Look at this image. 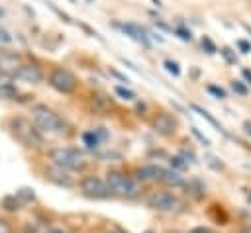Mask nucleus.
<instances>
[{"mask_svg":"<svg viewBox=\"0 0 251 233\" xmlns=\"http://www.w3.org/2000/svg\"><path fill=\"white\" fill-rule=\"evenodd\" d=\"M104 180H106V184H108V188L112 190L114 196H120V198H126V200H135L143 192L139 180L127 176L122 170H108Z\"/></svg>","mask_w":251,"mask_h":233,"instance_id":"nucleus-1","label":"nucleus"},{"mask_svg":"<svg viewBox=\"0 0 251 233\" xmlns=\"http://www.w3.org/2000/svg\"><path fill=\"white\" fill-rule=\"evenodd\" d=\"M10 129L12 135L27 149H39L43 145V135L41 131L35 127V123H31L27 117L24 116H14L10 117Z\"/></svg>","mask_w":251,"mask_h":233,"instance_id":"nucleus-2","label":"nucleus"},{"mask_svg":"<svg viewBox=\"0 0 251 233\" xmlns=\"http://www.w3.org/2000/svg\"><path fill=\"white\" fill-rule=\"evenodd\" d=\"M47 157H49L51 164L65 168L69 172H78V170H84V166H86L82 153L73 147H53L47 151Z\"/></svg>","mask_w":251,"mask_h":233,"instance_id":"nucleus-3","label":"nucleus"},{"mask_svg":"<svg viewBox=\"0 0 251 233\" xmlns=\"http://www.w3.org/2000/svg\"><path fill=\"white\" fill-rule=\"evenodd\" d=\"M31 119H33L35 127L39 131H43V133L57 135V133H63V129H65L63 117L55 110H51L49 106H45V104H35L31 108Z\"/></svg>","mask_w":251,"mask_h":233,"instance_id":"nucleus-4","label":"nucleus"},{"mask_svg":"<svg viewBox=\"0 0 251 233\" xmlns=\"http://www.w3.org/2000/svg\"><path fill=\"white\" fill-rule=\"evenodd\" d=\"M145 206L161 213H175L182 208V200L169 190H153L145 196Z\"/></svg>","mask_w":251,"mask_h":233,"instance_id":"nucleus-5","label":"nucleus"},{"mask_svg":"<svg viewBox=\"0 0 251 233\" xmlns=\"http://www.w3.org/2000/svg\"><path fill=\"white\" fill-rule=\"evenodd\" d=\"M78 190H80V194H82L84 198H88V200H108V198L114 196L112 190L108 188L106 180L100 178V176H96V174H86V176H82V178L78 180Z\"/></svg>","mask_w":251,"mask_h":233,"instance_id":"nucleus-6","label":"nucleus"},{"mask_svg":"<svg viewBox=\"0 0 251 233\" xmlns=\"http://www.w3.org/2000/svg\"><path fill=\"white\" fill-rule=\"evenodd\" d=\"M47 80H49V86L55 88V90L61 92V94H71V92H75L76 86H78L76 76H75L69 69H63V67L53 69V70L49 72V78H47Z\"/></svg>","mask_w":251,"mask_h":233,"instance_id":"nucleus-7","label":"nucleus"},{"mask_svg":"<svg viewBox=\"0 0 251 233\" xmlns=\"http://www.w3.org/2000/svg\"><path fill=\"white\" fill-rule=\"evenodd\" d=\"M12 74H14V78L27 82V84H39L43 80V72L35 65H18V69Z\"/></svg>","mask_w":251,"mask_h":233,"instance_id":"nucleus-8","label":"nucleus"},{"mask_svg":"<svg viewBox=\"0 0 251 233\" xmlns=\"http://www.w3.org/2000/svg\"><path fill=\"white\" fill-rule=\"evenodd\" d=\"M151 125H153V131L163 135V137H171L176 131V119L171 114H165V112L157 114Z\"/></svg>","mask_w":251,"mask_h":233,"instance_id":"nucleus-9","label":"nucleus"},{"mask_svg":"<svg viewBox=\"0 0 251 233\" xmlns=\"http://www.w3.org/2000/svg\"><path fill=\"white\" fill-rule=\"evenodd\" d=\"M45 178L51 180V182L57 184V186H63V188H73V186H75L73 174H71L69 170H65V168L55 166V164H51V166L45 170Z\"/></svg>","mask_w":251,"mask_h":233,"instance_id":"nucleus-10","label":"nucleus"},{"mask_svg":"<svg viewBox=\"0 0 251 233\" xmlns=\"http://www.w3.org/2000/svg\"><path fill=\"white\" fill-rule=\"evenodd\" d=\"M165 170L167 168H163L159 164H143V166L135 168V180H139V182H161Z\"/></svg>","mask_w":251,"mask_h":233,"instance_id":"nucleus-11","label":"nucleus"},{"mask_svg":"<svg viewBox=\"0 0 251 233\" xmlns=\"http://www.w3.org/2000/svg\"><path fill=\"white\" fill-rule=\"evenodd\" d=\"M116 27H120L126 35H129L131 39H135L137 43H143L145 47H149V39L143 27H139L137 23H116Z\"/></svg>","mask_w":251,"mask_h":233,"instance_id":"nucleus-12","label":"nucleus"},{"mask_svg":"<svg viewBox=\"0 0 251 233\" xmlns=\"http://www.w3.org/2000/svg\"><path fill=\"white\" fill-rule=\"evenodd\" d=\"M161 184H165V186H169V188H180V186H184L186 182H184V178L180 176V172H176V170H165V174H163V178H161Z\"/></svg>","mask_w":251,"mask_h":233,"instance_id":"nucleus-13","label":"nucleus"},{"mask_svg":"<svg viewBox=\"0 0 251 233\" xmlns=\"http://www.w3.org/2000/svg\"><path fill=\"white\" fill-rule=\"evenodd\" d=\"M18 96V88L12 82H0V98L2 100H14Z\"/></svg>","mask_w":251,"mask_h":233,"instance_id":"nucleus-14","label":"nucleus"},{"mask_svg":"<svg viewBox=\"0 0 251 233\" xmlns=\"http://www.w3.org/2000/svg\"><path fill=\"white\" fill-rule=\"evenodd\" d=\"M192 110H196V112H198V114H200V116H202L204 119H208V121H210V123H212V125H214V127H216L218 131L226 133V129L222 127V123H220V121H218L216 117H212V114H210V112H206L204 108H200V106H196V104H192Z\"/></svg>","mask_w":251,"mask_h":233,"instance_id":"nucleus-15","label":"nucleus"},{"mask_svg":"<svg viewBox=\"0 0 251 233\" xmlns=\"http://www.w3.org/2000/svg\"><path fill=\"white\" fill-rule=\"evenodd\" d=\"M82 143L86 145V149H92V151H94V149H98V147H100V143H102V141L96 137V133H94V131H84V133H82Z\"/></svg>","mask_w":251,"mask_h":233,"instance_id":"nucleus-16","label":"nucleus"},{"mask_svg":"<svg viewBox=\"0 0 251 233\" xmlns=\"http://www.w3.org/2000/svg\"><path fill=\"white\" fill-rule=\"evenodd\" d=\"M2 208H4L6 211H18V210L22 208V202L16 198V194H12V196H6V198L2 200Z\"/></svg>","mask_w":251,"mask_h":233,"instance_id":"nucleus-17","label":"nucleus"},{"mask_svg":"<svg viewBox=\"0 0 251 233\" xmlns=\"http://www.w3.org/2000/svg\"><path fill=\"white\" fill-rule=\"evenodd\" d=\"M16 198H18V200L22 202V206H24V204L33 202V200H35V194H33V190H29V188H22V190L16 192Z\"/></svg>","mask_w":251,"mask_h":233,"instance_id":"nucleus-18","label":"nucleus"},{"mask_svg":"<svg viewBox=\"0 0 251 233\" xmlns=\"http://www.w3.org/2000/svg\"><path fill=\"white\" fill-rule=\"evenodd\" d=\"M188 166V163L180 157V155H175V157H171V170H176V172H180V170H184Z\"/></svg>","mask_w":251,"mask_h":233,"instance_id":"nucleus-19","label":"nucleus"},{"mask_svg":"<svg viewBox=\"0 0 251 233\" xmlns=\"http://www.w3.org/2000/svg\"><path fill=\"white\" fill-rule=\"evenodd\" d=\"M163 65H165V69H167V70H169L173 76H178V74H180V67H178V63H175V61L167 59Z\"/></svg>","mask_w":251,"mask_h":233,"instance_id":"nucleus-20","label":"nucleus"},{"mask_svg":"<svg viewBox=\"0 0 251 233\" xmlns=\"http://www.w3.org/2000/svg\"><path fill=\"white\" fill-rule=\"evenodd\" d=\"M116 94H118L120 98H124V100H133V98H135V94H133L131 90L124 88V86H116Z\"/></svg>","mask_w":251,"mask_h":233,"instance_id":"nucleus-21","label":"nucleus"},{"mask_svg":"<svg viewBox=\"0 0 251 233\" xmlns=\"http://www.w3.org/2000/svg\"><path fill=\"white\" fill-rule=\"evenodd\" d=\"M12 39H14V37H12V33H10L6 27H2V25H0V45H10V43H12Z\"/></svg>","mask_w":251,"mask_h":233,"instance_id":"nucleus-22","label":"nucleus"},{"mask_svg":"<svg viewBox=\"0 0 251 233\" xmlns=\"http://www.w3.org/2000/svg\"><path fill=\"white\" fill-rule=\"evenodd\" d=\"M208 92L214 94L216 98H226V90H224V88H218V86H214V84H208Z\"/></svg>","mask_w":251,"mask_h":233,"instance_id":"nucleus-23","label":"nucleus"},{"mask_svg":"<svg viewBox=\"0 0 251 233\" xmlns=\"http://www.w3.org/2000/svg\"><path fill=\"white\" fill-rule=\"evenodd\" d=\"M202 47H206V53H216V45L212 43V39L210 37H202Z\"/></svg>","mask_w":251,"mask_h":233,"instance_id":"nucleus-24","label":"nucleus"},{"mask_svg":"<svg viewBox=\"0 0 251 233\" xmlns=\"http://www.w3.org/2000/svg\"><path fill=\"white\" fill-rule=\"evenodd\" d=\"M231 88H233L237 94H241V96H245V94H247V86H243V84H241V80H233V82H231Z\"/></svg>","mask_w":251,"mask_h":233,"instance_id":"nucleus-25","label":"nucleus"},{"mask_svg":"<svg viewBox=\"0 0 251 233\" xmlns=\"http://www.w3.org/2000/svg\"><path fill=\"white\" fill-rule=\"evenodd\" d=\"M92 131H94V133H96V137H98V139H100V141H106V139H108V137H110V133H108V131H106V127H94V129H92Z\"/></svg>","mask_w":251,"mask_h":233,"instance_id":"nucleus-26","label":"nucleus"},{"mask_svg":"<svg viewBox=\"0 0 251 233\" xmlns=\"http://www.w3.org/2000/svg\"><path fill=\"white\" fill-rule=\"evenodd\" d=\"M192 133H194V137H196L200 143H204V145H210V139H208L206 135H202V133H200L196 127H192Z\"/></svg>","mask_w":251,"mask_h":233,"instance_id":"nucleus-27","label":"nucleus"},{"mask_svg":"<svg viewBox=\"0 0 251 233\" xmlns=\"http://www.w3.org/2000/svg\"><path fill=\"white\" fill-rule=\"evenodd\" d=\"M0 233H14L12 225H10L6 219H2V217H0Z\"/></svg>","mask_w":251,"mask_h":233,"instance_id":"nucleus-28","label":"nucleus"},{"mask_svg":"<svg viewBox=\"0 0 251 233\" xmlns=\"http://www.w3.org/2000/svg\"><path fill=\"white\" fill-rule=\"evenodd\" d=\"M176 33H178V37H180V39H184V41H190V39H192L190 31H186V29H182V27H178V29H176Z\"/></svg>","mask_w":251,"mask_h":233,"instance_id":"nucleus-29","label":"nucleus"},{"mask_svg":"<svg viewBox=\"0 0 251 233\" xmlns=\"http://www.w3.org/2000/svg\"><path fill=\"white\" fill-rule=\"evenodd\" d=\"M237 45H239L241 53H249V51H251V43H247V41H243V39H239Z\"/></svg>","mask_w":251,"mask_h":233,"instance_id":"nucleus-30","label":"nucleus"},{"mask_svg":"<svg viewBox=\"0 0 251 233\" xmlns=\"http://www.w3.org/2000/svg\"><path fill=\"white\" fill-rule=\"evenodd\" d=\"M222 55H224V57H226L229 63H235V61H237V59H235V57L229 53V49H227V47H224V49H222Z\"/></svg>","mask_w":251,"mask_h":233,"instance_id":"nucleus-31","label":"nucleus"},{"mask_svg":"<svg viewBox=\"0 0 251 233\" xmlns=\"http://www.w3.org/2000/svg\"><path fill=\"white\" fill-rule=\"evenodd\" d=\"M45 233H71V231L65 229V227H51V229H47Z\"/></svg>","mask_w":251,"mask_h":233,"instance_id":"nucleus-32","label":"nucleus"},{"mask_svg":"<svg viewBox=\"0 0 251 233\" xmlns=\"http://www.w3.org/2000/svg\"><path fill=\"white\" fill-rule=\"evenodd\" d=\"M190 233H214L212 229H208V227H194Z\"/></svg>","mask_w":251,"mask_h":233,"instance_id":"nucleus-33","label":"nucleus"},{"mask_svg":"<svg viewBox=\"0 0 251 233\" xmlns=\"http://www.w3.org/2000/svg\"><path fill=\"white\" fill-rule=\"evenodd\" d=\"M104 233H127V231H124L122 227H110V229H106Z\"/></svg>","mask_w":251,"mask_h":233,"instance_id":"nucleus-34","label":"nucleus"},{"mask_svg":"<svg viewBox=\"0 0 251 233\" xmlns=\"http://www.w3.org/2000/svg\"><path fill=\"white\" fill-rule=\"evenodd\" d=\"M243 76H245V78H247V82L251 84V70H249V69H243Z\"/></svg>","mask_w":251,"mask_h":233,"instance_id":"nucleus-35","label":"nucleus"},{"mask_svg":"<svg viewBox=\"0 0 251 233\" xmlns=\"http://www.w3.org/2000/svg\"><path fill=\"white\" fill-rule=\"evenodd\" d=\"M243 127H245V133H247V135H251V121H245V123H243Z\"/></svg>","mask_w":251,"mask_h":233,"instance_id":"nucleus-36","label":"nucleus"},{"mask_svg":"<svg viewBox=\"0 0 251 233\" xmlns=\"http://www.w3.org/2000/svg\"><path fill=\"white\" fill-rule=\"evenodd\" d=\"M239 233H251V227H243Z\"/></svg>","mask_w":251,"mask_h":233,"instance_id":"nucleus-37","label":"nucleus"},{"mask_svg":"<svg viewBox=\"0 0 251 233\" xmlns=\"http://www.w3.org/2000/svg\"><path fill=\"white\" fill-rule=\"evenodd\" d=\"M4 78H6V72H4L2 69H0V80H4Z\"/></svg>","mask_w":251,"mask_h":233,"instance_id":"nucleus-38","label":"nucleus"},{"mask_svg":"<svg viewBox=\"0 0 251 233\" xmlns=\"http://www.w3.org/2000/svg\"><path fill=\"white\" fill-rule=\"evenodd\" d=\"M2 16H4V10H2V8H0V18H2Z\"/></svg>","mask_w":251,"mask_h":233,"instance_id":"nucleus-39","label":"nucleus"},{"mask_svg":"<svg viewBox=\"0 0 251 233\" xmlns=\"http://www.w3.org/2000/svg\"><path fill=\"white\" fill-rule=\"evenodd\" d=\"M143 233H155V231H151V229H149V231H143Z\"/></svg>","mask_w":251,"mask_h":233,"instance_id":"nucleus-40","label":"nucleus"},{"mask_svg":"<svg viewBox=\"0 0 251 233\" xmlns=\"http://www.w3.org/2000/svg\"><path fill=\"white\" fill-rule=\"evenodd\" d=\"M249 200H251V194H249Z\"/></svg>","mask_w":251,"mask_h":233,"instance_id":"nucleus-41","label":"nucleus"}]
</instances>
